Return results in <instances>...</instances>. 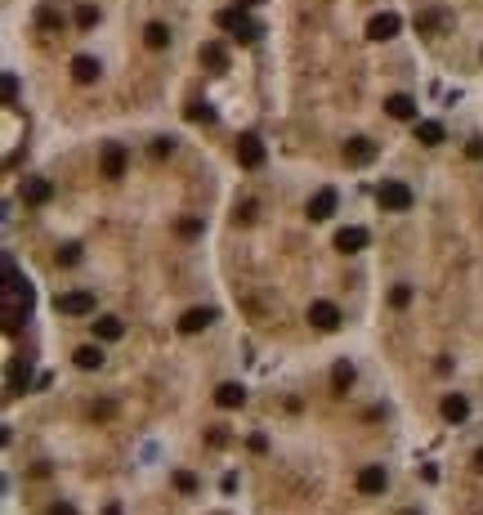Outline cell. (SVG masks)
<instances>
[{"instance_id": "cell-20", "label": "cell", "mask_w": 483, "mask_h": 515, "mask_svg": "<svg viewBox=\"0 0 483 515\" xmlns=\"http://www.w3.org/2000/svg\"><path fill=\"white\" fill-rule=\"evenodd\" d=\"M72 359H77V368H85V372L103 368V350H99V345H81V350H77V354H72Z\"/></svg>"}, {"instance_id": "cell-11", "label": "cell", "mask_w": 483, "mask_h": 515, "mask_svg": "<svg viewBox=\"0 0 483 515\" xmlns=\"http://www.w3.org/2000/svg\"><path fill=\"white\" fill-rule=\"evenodd\" d=\"M363 246H367V228L349 224V228H340V233H336V251L354 255V251H363Z\"/></svg>"}, {"instance_id": "cell-9", "label": "cell", "mask_w": 483, "mask_h": 515, "mask_svg": "<svg viewBox=\"0 0 483 515\" xmlns=\"http://www.w3.org/2000/svg\"><path fill=\"white\" fill-rule=\"evenodd\" d=\"M372 157H376V144H372L367 135H354V139L345 144V161H349V166H367Z\"/></svg>"}, {"instance_id": "cell-12", "label": "cell", "mask_w": 483, "mask_h": 515, "mask_svg": "<svg viewBox=\"0 0 483 515\" xmlns=\"http://www.w3.org/2000/svg\"><path fill=\"white\" fill-rule=\"evenodd\" d=\"M50 197H54V184H50V179H27V184H23V202H27V206H45Z\"/></svg>"}, {"instance_id": "cell-33", "label": "cell", "mask_w": 483, "mask_h": 515, "mask_svg": "<svg viewBox=\"0 0 483 515\" xmlns=\"http://www.w3.org/2000/svg\"><path fill=\"white\" fill-rule=\"evenodd\" d=\"M179 233H184V237H197V233H202V224H197V220H184V224H179Z\"/></svg>"}, {"instance_id": "cell-28", "label": "cell", "mask_w": 483, "mask_h": 515, "mask_svg": "<svg viewBox=\"0 0 483 515\" xmlns=\"http://www.w3.org/2000/svg\"><path fill=\"white\" fill-rule=\"evenodd\" d=\"M77 23H81V27H94V23H99V9H94V5H81V9H77Z\"/></svg>"}, {"instance_id": "cell-5", "label": "cell", "mask_w": 483, "mask_h": 515, "mask_svg": "<svg viewBox=\"0 0 483 515\" xmlns=\"http://www.w3.org/2000/svg\"><path fill=\"white\" fill-rule=\"evenodd\" d=\"M126 161H130L126 148H121V144H108V148H103V157H99L103 179H121V175H126Z\"/></svg>"}, {"instance_id": "cell-1", "label": "cell", "mask_w": 483, "mask_h": 515, "mask_svg": "<svg viewBox=\"0 0 483 515\" xmlns=\"http://www.w3.org/2000/svg\"><path fill=\"white\" fill-rule=\"evenodd\" d=\"M215 23H220L224 32H233L238 41H260V36H264V27L255 23V18H246V14H242V5L220 9V14H215Z\"/></svg>"}, {"instance_id": "cell-19", "label": "cell", "mask_w": 483, "mask_h": 515, "mask_svg": "<svg viewBox=\"0 0 483 515\" xmlns=\"http://www.w3.org/2000/svg\"><path fill=\"white\" fill-rule=\"evenodd\" d=\"M416 144H425V148L443 144V126L439 121H416Z\"/></svg>"}, {"instance_id": "cell-29", "label": "cell", "mask_w": 483, "mask_h": 515, "mask_svg": "<svg viewBox=\"0 0 483 515\" xmlns=\"http://www.w3.org/2000/svg\"><path fill=\"white\" fill-rule=\"evenodd\" d=\"M41 27H63V14H54V9H41Z\"/></svg>"}, {"instance_id": "cell-37", "label": "cell", "mask_w": 483, "mask_h": 515, "mask_svg": "<svg viewBox=\"0 0 483 515\" xmlns=\"http://www.w3.org/2000/svg\"><path fill=\"white\" fill-rule=\"evenodd\" d=\"M103 515H121V507H117V502H108V507H103Z\"/></svg>"}, {"instance_id": "cell-2", "label": "cell", "mask_w": 483, "mask_h": 515, "mask_svg": "<svg viewBox=\"0 0 483 515\" xmlns=\"http://www.w3.org/2000/svg\"><path fill=\"white\" fill-rule=\"evenodd\" d=\"M376 202H381V211H407L412 206V188L403 179H390V184L376 188Z\"/></svg>"}, {"instance_id": "cell-35", "label": "cell", "mask_w": 483, "mask_h": 515, "mask_svg": "<svg viewBox=\"0 0 483 515\" xmlns=\"http://www.w3.org/2000/svg\"><path fill=\"white\" fill-rule=\"evenodd\" d=\"M466 152H470V157L479 161V157H483V139H470V148H466Z\"/></svg>"}, {"instance_id": "cell-4", "label": "cell", "mask_w": 483, "mask_h": 515, "mask_svg": "<svg viewBox=\"0 0 483 515\" xmlns=\"http://www.w3.org/2000/svg\"><path fill=\"white\" fill-rule=\"evenodd\" d=\"M264 157H269V152H264V139L260 135H242L238 139V161H242L246 170H260Z\"/></svg>"}, {"instance_id": "cell-7", "label": "cell", "mask_w": 483, "mask_h": 515, "mask_svg": "<svg viewBox=\"0 0 483 515\" xmlns=\"http://www.w3.org/2000/svg\"><path fill=\"white\" fill-rule=\"evenodd\" d=\"M336 188H318L314 197H309V220H331L336 215Z\"/></svg>"}, {"instance_id": "cell-30", "label": "cell", "mask_w": 483, "mask_h": 515, "mask_svg": "<svg viewBox=\"0 0 483 515\" xmlns=\"http://www.w3.org/2000/svg\"><path fill=\"white\" fill-rule=\"evenodd\" d=\"M14 94H18V76H14V72H5V99L14 103Z\"/></svg>"}, {"instance_id": "cell-31", "label": "cell", "mask_w": 483, "mask_h": 515, "mask_svg": "<svg viewBox=\"0 0 483 515\" xmlns=\"http://www.w3.org/2000/svg\"><path fill=\"white\" fill-rule=\"evenodd\" d=\"M59 260H63V264H77V260H81V246H63Z\"/></svg>"}, {"instance_id": "cell-27", "label": "cell", "mask_w": 483, "mask_h": 515, "mask_svg": "<svg viewBox=\"0 0 483 515\" xmlns=\"http://www.w3.org/2000/svg\"><path fill=\"white\" fill-rule=\"evenodd\" d=\"M23 386H27V363H18V368H14V377H9V395H18Z\"/></svg>"}, {"instance_id": "cell-26", "label": "cell", "mask_w": 483, "mask_h": 515, "mask_svg": "<svg viewBox=\"0 0 483 515\" xmlns=\"http://www.w3.org/2000/svg\"><path fill=\"white\" fill-rule=\"evenodd\" d=\"M175 489L179 493H197V475L193 471H175Z\"/></svg>"}, {"instance_id": "cell-39", "label": "cell", "mask_w": 483, "mask_h": 515, "mask_svg": "<svg viewBox=\"0 0 483 515\" xmlns=\"http://www.w3.org/2000/svg\"><path fill=\"white\" fill-rule=\"evenodd\" d=\"M238 5H260V0H238Z\"/></svg>"}, {"instance_id": "cell-24", "label": "cell", "mask_w": 483, "mask_h": 515, "mask_svg": "<svg viewBox=\"0 0 483 515\" xmlns=\"http://www.w3.org/2000/svg\"><path fill=\"white\" fill-rule=\"evenodd\" d=\"M331 386H336V390H349V386H354V363H345V359H340V363L331 368Z\"/></svg>"}, {"instance_id": "cell-8", "label": "cell", "mask_w": 483, "mask_h": 515, "mask_svg": "<svg viewBox=\"0 0 483 515\" xmlns=\"http://www.w3.org/2000/svg\"><path fill=\"white\" fill-rule=\"evenodd\" d=\"M399 27H403L399 14H376L372 23H367V36H372V41H394V36H399Z\"/></svg>"}, {"instance_id": "cell-23", "label": "cell", "mask_w": 483, "mask_h": 515, "mask_svg": "<svg viewBox=\"0 0 483 515\" xmlns=\"http://www.w3.org/2000/svg\"><path fill=\"white\" fill-rule=\"evenodd\" d=\"M188 121H197V126H211L215 121V108L206 99H197V103H188Z\"/></svg>"}, {"instance_id": "cell-3", "label": "cell", "mask_w": 483, "mask_h": 515, "mask_svg": "<svg viewBox=\"0 0 483 515\" xmlns=\"http://www.w3.org/2000/svg\"><path fill=\"white\" fill-rule=\"evenodd\" d=\"M54 309L68 318H85V314H94V291H63L54 296Z\"/></svg>"}, {"instance_id": "cell-25", "label": "cell", "mask_w": 483, "mask_h": 515, "mask_svg": "<svg viewBox=\"0 0 483 515\" xmlns=\"http://www.w3.org/2000/svg\"><path fill=\"white\" fill-rule=\"evenodd\" d=\"M390 305H394V309H407V305H412V287H407V282H399V287L390 291Z\"/></svg>"}, {"instance_id": "cell-15", "label": "cell", "mask_w": 483, "mask_h": 515, "mask_svg": "<svg viewBox=\"0 0 483 515\" xmlns=\"http://www.w3.org/2000/svg\"><path fill=\"white\" fill-rule=\"evenodd\" d=\"M385 112H390L394 121H416V103L407 99V94H390V103H385Z\"/></svg>"}, {"instance_id": "cell-6", "label": "cell", "mask_w": 483, "mask_h": 515, "mask_svg": "<svg viewBox=\"0 0 483 515\" xmlns=\"http://www.w3.org/2000/svg\"><path fill=\"white\" fill-rule=\"evenodd\" d=\"M309 323H314L318 332H336L340 327V309L331 300H314L309 305Z\"/></svg>"}, {"instance_id": "cell-32", "label": "cell", "mask_w": 483, "mask_h": 515, "mask_svg": "<svg viewBox=\"0 0 483 515\" xmlns=\"http://www.w3.org/2000/svg\"><path fill=\"white\" fill-rule=\"evenodd\" d=\"M170 148H175V139H157V144H153L157 157H170Z\"/></svg>"}, {"instance_id": "cell-16", "label": "cell", "mask_w": 483, "mask_h": 515, "mask_svg": "<svg viewBox=\"0 0 483 515\" xmlns=\"http://www.w3.org/2000/svg\"><path fill=\"white\" fill-rule=\"evenodd\" d=\"M90 327H94V336H99V341H121V332H126V327H121V318H112V314L94 318Z\"/></svg>"}, {"instance_id": "cell-14", "label": "cell", "mask_w": 483, "mask_h": 515, "mask_svg": "<svg viewBox=\"0 0 483 515\" xmlns=\"http://www.w3.org/2000/svg\"><path fill=\"white\" fill-rule=\"evenodd\" d=\"M439 413L448 417V422H466V417H470V404H466V395H443Z\"/></svg>"}, {"instance_id": "cell-36", "label": "cell", "mask_w": 483, "mask_h": 515, "mask_svg": "<svg viewBox=\"0 0 483 515\" xmlns=\"http://www.w3.org/2000/svg\"><path fill=\"white\" fill-rule=\"evenodd\" d=\"M50 515H77V511H72V507H68V502H59V507H54Z\"/></svg>"}, {"instance_id": "cell-18", "label": "cell", "mask_w": 483, "mask_h": 515, "mask_svg": "<svg viewBox=\"0 0 483 515\" xmlns=\"http://www.w3.org/2000/svg\"><path fill=\"white\" fill-rule=\"evenodd\" d=\"M215 404H220V408H242V404H246V390L229 381V386H220V390H215Z\"/></svg>"}, {"instance_id": "cell-22", "label": "cell", "mask_w": 483, "mask_h": 515, "mask_svg": "<svg viewBox=\"0 0 483 515\" xmlns=\"http://www.w3.org/2000/svg\"><path fill=\"white\" fill-rule=\"evenodd\" d=\"M144 41H148V50H166V45H170V27H161V23H148Z\"/></svg>"}, {"instance_id": "cell-13", "label": "cell", "mask_w": 483, "mask_h": 515, "mask_svg": "<svg viewBox=\"0 0 483 515\" xmlns=\"http://www.w3.org/2000/svg\"><path fill=\"white\" fill-rule=\"evenodd\" d=\"M211 323H215V309H188L184 318H179V332H188V336H193V332L211 327Z\"/></svg>"}, {"instance_id": "cell-17", "label": "cell", "mask_w": 483, "mask_h": 515, "mask_svg": "<svg viewBox=\"0 0 483 515\" xmlns=\"http://www.w3.org/2000/svg\"><path fill=\"white\" fill-rule=\"evenodd\" d=\"M72 76H77L81 85H90V81H99V63L90 59V54H77L72 59Z\"/></svg>"}, {"instance_id": "cell-34", "label": "cell", "mask_w": 483, "mask_h": 515, "mask_svg": "<svg viewBox=\"0 0 483 515\" xmlns=\"http://www.w3.org/2000/svg\"><path fill=\"white\" fill-rule=\"evenodd\" d=\"M238 220H242V224H251V220H255V202H242V211H238Z\"/></svg>"}, {"instance_id": "cell-21", "label": "cell", "mask_w": 483, "mask_h": 515, "mask_svg": "<svg viewBox=\"0 0 483 515\" xmlns=\"http://www.w3.org/2000/svg\"><path fill=\"white\" fill-rule=\"evenodd\" d=\"M202 63H206V68H215V72H224V68H229V59H224V45H202Z\"/></svg>"}, {"instance_id": "cell-10", "label": "cell", "mask_w": 483, "mask_h": 515, "mask_svg": "<svg viewBox=\"0 0 483 515\" xmlns=\"http://www.w3.org/2000/svg\"><path fill=\"white\" fill-rule=\"evenodd\" d=\"M385 484H390L385 466H363L358 471V493H385Z\"/></svg>"}, {"instance_id": "cell-38", "label": "cell", "mask_w": 483, "mask_h": 515, "mask_svg": "<svg viewBox=\"0 0 483 515\" xmlns=\"http://www.w3.org/2000/svg\"><path fill=\"white\" fill-rule=\"evenodd\" d=\"M475 471L483 475V448H479V453H475Z\"/></svg>"}]
</instances>
